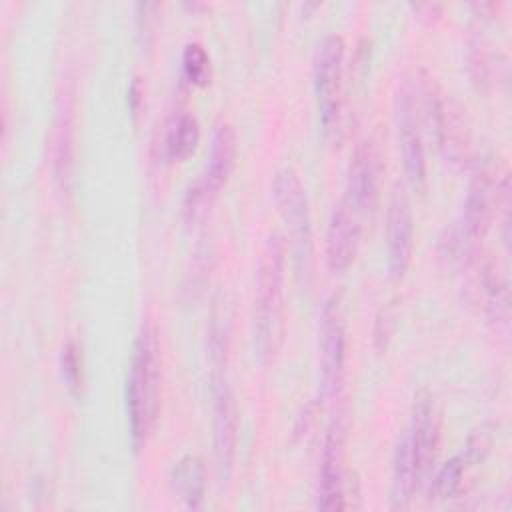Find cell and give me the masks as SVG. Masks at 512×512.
<instances>
[{
  "instance_id": "ffe728a7",
  "label": "cell",
  "mask_w": 512,
  "mask_h": 512,
  "mask_svg": "<svg viewBox=\"0 0 512 512\" xmlns=\"http://www.w3.org/2000/svg\"><path fill=\"white\" fill-rule=\"evenodd\" d=\"M474 466V462L460 450L456 456L446 460L434 474L430 484V498L434 500H450L456 498L464 486L466 470Z\"/></svg>"
},
{
  "instance_id": "e0dca14e",
  "label": "cell",
  "mask_w": 512,
  "mask_h": 512,
  "mask_svg": "<svg viewBox=\"0 0 512 512\" xmlns=\"http://www.w3.org/2000/svg\"><path fill=\"white\" fill-rule=\"evenodd\" d=\"M170 484L186 508H200L206 492V472L202 460L194 454L182 456L170 470Z\"/></svg>"
},
{
  "instance_id": "484cf974",
  "label": "cell",
  "mask_w": 512,
  "mask_h": 512,
  "mask_svg": "<svg viewBox=\"0 0 512 512\" xmlns=\"http://www.w3.org/2000/svg\"><path fill=\"white\" fill-rule=\"evenodd\" d=\"M420 10H426V14L424 16H420V18H426V20H432V18H436L438 14H440V6L438 4H416Z\"/></svg>"
},
{
  "instance_id": "30bf717a",
  "label": "cell",
  "mask_w": 512,
  "mask_h": 512,
  "mask_svg": "<svg viewBox=\"0 0 512 512\" xmlns=\"http://www.w3.org/2000/svg\"><path fill=\"white\" fill-rule=\"evenodd\" d=\"M350 482L344 470V422L334 418L326 430L316 476V508L326 512L346 510Z\"/></svg>"
},
{
  "instance_id": "d4e9b609",
  "label": "cell",
  "mask_w": 512,
  "mask_h": 512,
  "mask_svg": "<svg viewBox=\"0 0 512 512\" xmlns=\"http://www.w3.org/2000/svg\"><path fill=\"white\" fill-rule=\"evenodd\" d=\"M128 94H130V110H132V116L136 118V116L140 114V106H142V102H144V98H142V96H144V88H142V84H140V78H134V80H132Z\"/></svg>"
},
{
  "instance_id": "4fadbf2b",
  "label": "cell",
  "mask_w": 512,
  "mask_h": 512,
  "mask_svg": "<svg viewBox=\"0 0 512 512\" xmlns=\"http://www.w3.org/2000/svg\"><path fill=\"white\" fill-rule=\"evenodd\" d=\"M360 244V216L342 198L334 204L326 228V266L332 274H342L356 258Z\"/></svg>"
},
{
  "instance_id": "2e32d148",
  "label": "cell",
  "mask_w": 512,
  "mask_h": 512,
  "mask_svg": "<svg viewBox=\"0 0 512 512\" xmlns=\"http://www.w3.org/2000/svg\"><path fill=\"white\" fill-rule=\"evenodd\" d=\"M476 286H478V296H482L484 312L488 320L496 326H506L508 324V282L500 274L494 262L486 260L480 262L478 274H476Z\"/></svg>"
},
{
  "instance_id": "ac0fdd59",
  "label": "cell",
  "mask_w": 512,
  "mask_h": 512,
  "mask_svg": "<svg viewBox=\"0 0 512 512\" xmlns=\"http://www.w3.org/2000/svg\"><path fill=\"white\" fill-rule=\"evenodd\" d=\"M54 178L62 188H68L74 166V114L72 102H64V108L58 114L54 130Z\"/></svg>"
},
{
  "instance_id": "7402d4cb",
  "label": "cell",
  "mask_w": 512,
  "mask_h": 512,
  "mask_svg": "<svg viewBox=\"0 0 512 512\" xmlns=\"http://www.w3.org/2000/svg\"><path fill=\"white\" fill-rule=\"evenodd\" d=\"M468 72L472 76V82L478 86H484L490 82V72H492V56L488 50V44L474 36L468 42Z\"/></svg>"
},
{
  "instance_id": "8992f818",
  "label": "cell",
  "mask_w": 512,
  "mask_h": 512,
  "mask_svg": "<svg viewBox=\"0 0 512 512\" xmlns=\"http://www.w3.org/2000/svg\"><path fill=\"white\" fill-rule=\"evenodd\" d=\"M346 44L340 34H326L314 52L312 78L322 132L334 138L342 114V78H344Z\"/></svg>"
},
{
  "instance_id": "cb8c5ba5",
  "label": "cell",
  "mask_w": 512,
  "mask_h": 512,
  "mask_svg": "<svg viewBox=\"0 0 512 512\" xmlns=\"http://www.w3.org/2000/svg\"><path fill=\"white\" fill-rule=\"evenodd\" d=\"M136 10V32L138 38L142 40V44H148L154 36L156 24H158V10L160 4L158 2H138L134 6Z\"/></svg>"
},
{
  "instance_id": "9c48e42d",
  "label": "cell",
  "mask_w": 512,
  "mask_h": 512,
  "mask_svg": "<svg viewBox=\"0 0 512 512\" xmlns=\"http://www.w3.org/2000/svg\"><path fill=\"white\" fill-rule=\"evenodd\" d=\"M318 366L322 396L334 398L346 370V322L336 296L328 298L318 318Z\"/></svg>"
},
{
  "instance_id": "d6986e66",
  "label": "cell",
  "mask_w": 512,
  "mask_h": 512,
  "mask_svg": "<svg viewBox=\"0 0 512 512\" xmlns=\"http://www.w3.org/2000/svg\"><path fill=\"white\" fill-rule=\"evenodd\" d=\"M200 140V126L192 112H176L164 134V156L172 162L188 158Z\"/></svg>"
},
{
  "instance_id": "7c38bea8",
  "label": "cell",
  "mask_w": 512,
  "mask_h": 512,
  "mask_svg": "<svg viewBox=\"0 0 512 512\" xmlns=\"http://www.w3.org/2000/svg\"><path fill=\"white\" fill-rule=\"evenodd\" d=\"M414 246V218L402 186H394L386 212V266L392 280H400L410 264Z\"/></svg>"
},
{
  "instance_id": "5bb4252c",
  "label": "cell",
  "mask_w": 512,
  "mask_h": 512,
  "mask_svg": "<svg viewBox=\"0 0 512 512\" xmlns=\"http://www.w3.org/2000/svg\"><path fill=\"white\" fill-rule=\"evenodd\" d=\"M438 430H440V426H438V416H436L432 396L422 390L414 396L412 416H410L408 426L404 428V432L408 434L422 480L426 478V474L430 472V466L434 462V454H436V446H438Z\"/></svg>"
},
{
  "instance_id": "52a82bcc",
  "label": "cell",
  "mask_w": 512,
  "mask_h": 512,
  "mask_svg": "<svg viewBox=\"0 0 512 512\" xmlns=\"http://www.w3.org/2000/svg\"><path fill=\"white\" fill-rule=\"evenodd\" d=\"M238 154V136L232 124L224 122L216 128L212 144L206 156V164L200 180L188 190L184 200V212L188 218H196L228 182Z\"/></svg>"
},
{
  "instance_id": "8fae6325",
  "label": "cell",
  "mask_w": 512,
  "mask_h": 512,
  "mask_svg": "<svg viewBox=\"0 0 512 512\" xmlns=\"http://www.w3.org/2000/svg\"><path fill=\"white\" fill-rule=\"evenodd\" d=\"M380 176H382V156L378 144L372 138L360 140L348 162L346 170V194L344 200L362 218L376 208L380 196Z\"/></svg>"
},
{
  "instance_id": "603a6c76",
  "label": "cell",
  "mask_w": 512,
  "mask_h": 512,
  "mask_svg": "<svg viewBox=\"0 0 512 512\" xmlns=\"http://www.w3.org/2000/svg\"><path fill=\"white\" fill-rule=\"evenodd\" d=\"M62 376L66 380V386L72 392H80L82 382H84V374H82V354L76 342H68L62 348Z\"/></svg>"
},
{
  "instance_id": "44dd1931",
  "label": "cell",
  "mask_w": 512,
  "mask_h": 512,
  "mask_svg": "<svg viewBox=\"0 0 512 512\" xmlns=\"http://www.w3.org/2000/svg\"><path fill=\"white\" fill-rule=\"evenodd\" d=\"M182 76L186 82L204 86L210 78V56L198 42H188L182 52Z\"/></svg>"
},
{
  "instance_id": "277c9868",
  "label": "cell",
  "mask_w": 512,
  "mask_h": 512,
  "mask_svg": "<svg viewBox=\"0 0 512 512\" xmlns=\"http://www.w3.org/2000/svg\"><path fill=\"white\" fill-rule=\"evenodd\" d=\"M208 358H210V396H212V444L214 462L220 484L230 480L236 452L238 412L232 386L226 372V332L218 320L208 330Z\"/></svg>"
},
{
  "instance_id": "9a60e30c",
  "label": "cell",
  "mask_w": 512,
  "mask_h": 512,
  "mask_svg": "<svg viewBox=\"0 0 512 512\" xmlns=\"http://www.w3.org/2000/svg\"><path fill=\"white\" fill-rule=\"evenodd\" d=\"M422 476L408 440V434L402 432L394 456H392V476H390V504L394 510L408 508L410 502L414 500L416 490L422 484Z\"/></svg>"
},
{
  "instance_id": "3957f363",
  "label": "cell",
  "mask_w": 512,
  "mask_h": 512,
  "mask_svg": "<svg viewBox=\"0 0 512 512\" xmlns=\"http://www.w3.org/2000/svg\"><path fill=\"white\" fill-rule=\"evenodd\" d=\"M508 178L500 176L498 166L484 162L474 172L464 198L460 218L446 228V236L440 240L442 256L456 262H466L474 254V246L488 232L494 214L500 204L506 202Z\"/></svg>"
},
{
  "instance_id": "7a4b0ae2",
  "label": "cell",
  "mask_w": 512,
  "mask_h": 512,
  "mask_svg": "<svg viewBox=\"0 0 512 512\" xmlns=\"http://www.w3.org/2000/svg\"><path fill=\"white\" fill-rule=\"evenodd\" d=\"M286 242L280 232H272L264 244L254 304H252V338L260 362L270 364L284 342V276H286Z\"/></svg>"
},
{
  "instance_id": "6da1fadb",
  "label": "cell",
  "mask_w": 512,
  "mask_h": 512,
  "mask_svg": "<svg viewBox=\"0 0 512 512\" xmlns=\"http://www.w3.org/2000/svg\"><path fill=\"white\" fill-rule=\"evenodd\" d=\"M162 360L158 332L152 322H142L132 342V354L126 374V414L130 442L142 450L156 426L160 408Z\"/></svg>"
},
{
  "instance_id": "5b68a950",
  "label": "cell",
  "mask_w": 512,
  "mask_h": 512,
  "mask_svg": "<svg viewBox=\"0 0 512 512\" xmlns=\"http://www.w3.org/2000/svg\"><path fill=\"white\" fill-rule=\"evenodd\" d=\"M274 202L278 212L288 228V244L294 260V272L298 284L308 288L312 280V262H314V242H312V218L306 188L298 172L290 166H284L276 172L272 182Z\"/></svg>"
},
{
  "instance_id": "ba28073f",
  "label": "cell",
  "mask_w": 512,
  "mask_h": 512,
  "mask_svg": "<svg viewBox=\"0 0 512 512\" xmlns=\"http://www.w3.org/2000/svg\"><path fill=\"white\" fill-rule=\"evenodd\" d=\"M394 120H396V138H398V150L402 156L406 180L414 188H420L426 180V154H424V140L420 130L418 88L410 80H406L398 88L396 104H394Z\"/></svg>"
}]
</instances>
